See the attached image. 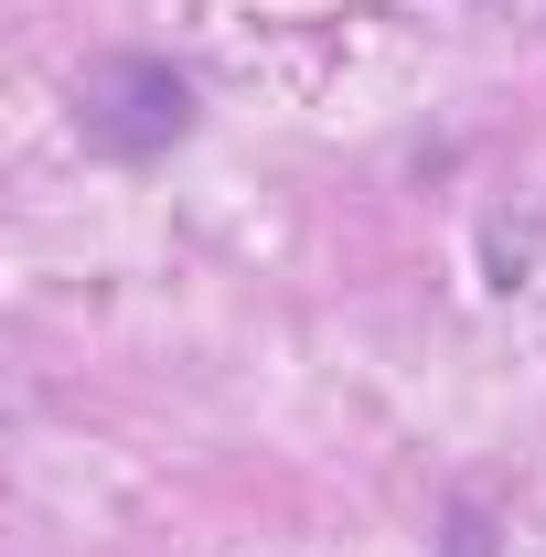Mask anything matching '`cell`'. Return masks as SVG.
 Wrapping results in <instances>:
<instances>
[{"label":"cell","mask_w":546,"mask_h":557,"mask_svg":"<svg viewBox=\"0 0 546 557\" xmlns=\"http://www.w3.org/2000/svg\"><path fill=\"white\" fill-rule=\"evenodd\" d=\"M194 129V86L172 65H108L86 86V139L97 150H161Z\"/></svg>","instance_id":"obj_1"},{"label":"cell","mask_w":546,"mask_h":557,"mask_svg":"<svg viewBox=\"0 0 546 557\" xmlns=\"http://www.w3.org/2000/svg\"><path fill=\"white\" fill-rule=\"evenodd\" d=\"M450 536H461V547H450V557H482V525H472V515H461V525H450Z\"/></svg>","instance_id":"obj_2"}]
</instances>
